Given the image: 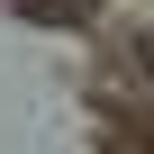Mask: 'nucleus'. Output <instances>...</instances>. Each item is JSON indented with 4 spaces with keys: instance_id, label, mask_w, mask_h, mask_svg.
Returning a JSON list of instances; mask_svg holds the SVG:
<instances>
[{
    "instance_id": "1",
    "label": "nucleus",
    "mask_w": 154,
    "mask_h": 154,
    "mask_svg": "<svg viewBox=\"0 0 154 154\" xmlns=\"http://www.w3.org/2000/svg\"><path fill=\"white\" fill-rule=\"evenodd\" d=\"M136 54H145V72H154V27H145V36H136Z\"/></svg>"
}]
</instances>
